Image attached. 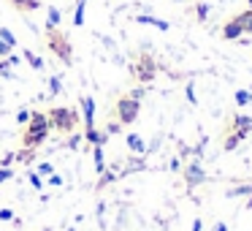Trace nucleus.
<instances>
[{"mask_svg": "<svg viewBox=\"0 0 252 231\" xmlns=\"http://www.w3.org/2000/svg\"><path fill=\"white\" fill-rule=\"evenodd\" d=\"M44 44H46V49H52V55H55L60 63H65L68 68L76 63L73 44H71V38L65 36V30H60V28H46V25H44Z\"/></svg>", "mask_w": 252, "mask_h": 231, "instance_id": "f257e3e1", "label": "nucleus"}, {"mask_svg": "<svg viewBox=\"0 0 252 231\" xmlns=\"http://www.w3.org/2000/svg\"><path fill=\"white\" fill-rule=\"evenodd\" d=\"M49 120H46V112L41 109H33L30 112V122L25 125L22 131V147L25 150H38L41 144L46 142V136H49Z\"/></svg>", "mask_w": 252, "mask_h": 231, "instance_id": "f03ea898", "label": "nucleus"}, {"mask_svg": "<svg viewBox=\"0 0 252 231\" xmlns=\"http://www.w3.org/2000/svg\"><path fill=\"white\" fill-rule=\"evenodd\" d=\"M46 120H49L52 131L68 136V133H76L82 117H79V112L73 109V106H52V109L46 112Z\"/></svg>", "mask_w": 252, "mask_h": 231, "instance_id": "7ed1b4c3", "label": "nucleus"}, {"mask_svg": "<svg viewBox=\"0 0 252 231\" xmlns=\"http://www.w3.org/2000/svg\"><path fill=\"white\" fill-rule=\"evenodd\" d=\"M130 77L136 79L138 84H152L155 77H158V63H155V57L149 55V52H138L136 60L130 63Z\"/></svg>", "mask_w": 252, "mask_h": 231, "instance_id": "20e7f679", "label": "nucleus"}, {"mask_svg": "<svg viewBox=\"0 0 252 231\" xmlns=\"http://www.w3.org/2000/svg\"><path fill=\"white\" fill-rule=\"evenodd\" d=\"M138 115H141V101L130 98V95H122V98H117V104H114V120L120 122L122 128H125V125H133V122L138 120Z\"/></svg>", "mask_w": 252, "mask_h": 231, "instance_id": "39448f33", "label": "nucleus"}, {"mask_svg": "<svg viewBox=\"0 0 252 231\" xmlns=\"http://www.w3.org/2000/svg\"><path fill=\"white\" fill-rule=\"evenodd\" d=\"M182 177H185V182H187V191H192V188H198V185L206 182V171H203V166L198 163V160L187 163L185 169H182Z\"/></svg>", "mask_w": 252, "mask_h": 231, "instance_id": "423d86ee", "label": "nucleus"}, {"mask_svg": "<svg viewBox=\"0 0 252 231\" xmlns=\"http://www.w3.org/2000/svg\"><path fill=\"white\" fill-rule=\"evenodd\" d=\"M79 106H82V117H84V131L95 128V101H93V95H82V98H79Z\"/></svg>", "mask_w": 252, "mask_h": 231, "instance_id": "0eeeda50", "label": "nucleus"}, {"mask_svg": "<svg viewBox=\"0 0 252 231\" xmlns=\"http://www.w3.org/2000/svg\"><path fill=\"white\" fill-rule=\"evenodd\" d=\"M244 139H247V133L233 131V128L225 125V131H222V150H225V153H233V150L239 147V144L244 142Z\"/></svg>", "mask_w": 252, "mask_h": 231, "instance_id": "6e6552de", "label": "nucleus"}, {"mask_svg": "<svg viewBox=\"0 0 252 231\" xmlns=\"http://www.w3.org/2000/svg\"><path fill=\"white\" fill-rule=\"evenodd\" d=\"M228 128H233V131H241L250 136L252 133V115H233L228 120Z\"/></svg>", "mask_w": 252, "mask_h": 231, "instance_id": "1a4fd4ad", "label": "nucleus"}, {"mask_svg": "<svg viewBox=\"0 0 252 231\" xmlns=\"http://www.w3.org/2000/svg\"><path fill=\"white\" fill-rule=\"evenodd\" d=\"M220 36H222L225 41H239L244 33H241V28L233 22V19H228V22L222 25V30H220Z\"/></svg>", "mask_w": 252, "mask_h": 231, "instance_id": "9d476101", "label": "nucleus"}, {"mask_svg": "<svg viewBox=\"0 0 252 231\" xmlns=\"http://www.w3.org/2000/svg\"><path fill=\"white\" fill-rule=\"evenodd\" d=\"M125 144H127V150H130V153H136V155H144V153H147V144H144V139L138 136V133H127V136H125Z\"/></svg>", "mask_w": 252, "mask_h": 231, "instance_id": "9b49d317", "label": "nucleus"}, {"mask_svg": "<svg viewBox=\"0 0 252 231\" xmlns=\"http://www.w3.org/2000/svg\"><path fill=\"white\" fill-rule=\"evenodd\" d=\"M233 22L241 28V33H244V36H247V33H252V8H244L241 14H236Z\"/></svg>", "mask_w": 252, "mask_h": 231, "instance_id": "f8f14e48", "label": "nucleus"}, {"mask_svg": "<svg viewBox=\"0 0 252 231\" xmlns=\"http://www.w3.org/2000/svg\"><path fill=\"white\" fill-rule=\"evenodd\" d=\"M84 139H87V144H93V147H103V144L109 142V136H106L103 131H98V128H90V131H84Z\"/></svg>", "mask_w": 252, "mask_h": 231, "instance_id": "ddd939ff", "label": "nucleus"}, {"mask_svg": "<svg viewBox=\"0 0 252 231\" xmlns=\"http://www.w3.org/2000/svg\"><path fill=\"white\" fill-rule=\"evenodd\" d=\"M8 3L22 14H30V11H38L41 8V0H8Z\"/></svg>", "mask_w": 252, "mask_h": 231, "instance_id": "4468645a", "label": "nucleus"}, {"mask_svg": "<svg viewBox=\"0 0 252 231\" xmlns=\"http://www.w3.org/2000/svg\"><path fill=\"white\" fill-rule=\"evenodd\" d=\"M136 22H138V25H152V28H158V30H168V28H171V25L165 22V19H158V17H144V14H141V17H136Z\"/></svg>", "mask_w": 252, "mask_h": 231, "instance_id": "2eb2a0df", "label": "nucleus"}, {"mask_svg": "<svg viewBox=\"0 0 252 231\" xmlns=\"http://www.w3.org/2000/svg\"><path fill=\"white\" fill-rule=\"evenodd\" d=\"M46 28H60V22H63V17H60V8L57 6H46Z\"/></svg>", "mask_w": 252, "mask_h": 231, "instance_id": "dca6fc26", "label": "nucleus"}, {"mask_svg": "<svg viewBox=\"0 0 252 231\" xmlns=\"http://www.w3.org/2000/svg\"><path fill=\"white\" fill-rule=\"evenodd\" d=\"M192 17H195V22H206L209 19V3H201V0H198L195 6H192Z\"/></svg>", "mask_w": 252, "mask_h": 231, "instance_id": "f3484780", "label": "nucleus"}, {"mask_svg": "<svg viewBox=\"0 0 252 231\" xmlns=\"http://www.w3.org/2000/svg\"><path fill=\"white\" fill-rule=\"evenodd\" d=\"M22 57L30 63V68H33V71H41V68H44V60H41V57L35 55V52H30V49H22Z\"/></svg>", "mask_w": 252, "mask_h": 231, "instance_id": "a211bd4d", "label": "nucleus"}, {"mask_svg": "<svg viewBox=\"0 0 252 231\" xmlns=\"http://www.w3.org/2000/svg\"><path fill=\"white\" fill-rule=\"evenodd\" d=\"M93 160H95V171L103 174L106 171V158H103V147H93Z\"/></svg>", "mask_w": 252, "mask_h": 231, "instance_id": "6ab92c4d", "label": "nucleus"}, {"mask_svg": "<svg viewBox=\"0 0 252 231\" xmlns=\"http://www.w3.org/2000/svg\"><path fill=\"white\" fill-rule=\"evenodd\" d=\"M84 8H87V0H76V11H73V25L76 28L84 25Z\"/></svg>", "mask_w": 252, "mask_h": 231, "instance_id": "aec40b11", "label": "nucleus"}, {"mask_svg": "<svg viewBox=\"0 0 252 231\" xmlns=\"http://www.w3.org/2000/svg\"><path fill=\"white\" fill-rule=\"evenodd\" d=\"M33 158H35V150H19V153H14V160L17 163H33Z\"/></svg>", "mask_w": 252, "mask_h": 231, "instance_id": "412c9836", "label": "nucleus"}, {"mask_svg": "<svg viewBox=\"0 0 252 231\" xmlns=\"http://www.w3.org/2000/svg\"><path fill=\"white\" fill-rule=\"evenodd\" d=\"M233 101H236V106H250L252 104V93L250 90H239V93L233 95Z\"/></svg>", "mask_w": 252, "mask_h": 231, "instance_id": "4be33fe9", "label": "nucleus"}, {"mask_svg": "<svg viewBox=\"0 0 252 231\" xmlns=\"http://www.w3.org/2000/svg\"><path fill=\"white\" fill-rule=\"evenodd\" d=\"M0 41H6L8 46H14V49H17V38H14V33L8 28H0Z\"/></svg>", "mask_w": 252, "mask_h": 231, "instance_id": "5701e85b", "label": "nucleus"}, {"mask_svg": "<svg viewBox=\"0 0 252 231\" xmlns=\"http://www.w3.org/2000/svg\"><path fill=\"white\" fill-rule=\"evenodd\" d=\"M122 131V125L117 120H111V122H106V128H103V133L106 136H114V133H120Z\"/></svg>", "mask_w": 252, "mask_h": 231, "instance_id": "b1692460", "label": "nucleus"}, {"mask_svg": "<svg viewBox=\"0 0 252 231\" xmlns=\"http://www.w3.org/2000/svg\"><path fill=\"white\" fill-rule=\"evenodd\" d=\"M60 93H63L60 79H57V77H52V79H49V95H60Z\"/></svg>", "mask_w": 252, "mask_h": 231, "instance_id": "393cba45", "label": "nucleus"}, {"mask_svg": "<svg viewBox=\"0 0 252 231\" xmlns=\"http://www.w3.org/2000/svg\"><path fill=\"white\" fill-rule=\"evenodd\" d=\"M28 180H30V185H33L35 191H44V182H41V174H35V171H30V174H28Z\"/></svg>", "mask_w": 252, "mask_h": 231, "instance_id": "a878e982", "label": "nucleus"}, {"mask_svg": "<svg viewBox=\"0 0 252 231\" xmlns=\"http://www.w3.org/2000/svg\"><path fill=\"white\" fill-rule=\"evenodd\" d=\"M228 196H252V185H244V188H233V191H228Z\"/></svg>", "mask_w": 252, "mask_h": 231, "instance_id": "bb28decb", "label": "nucleus"}, {"mask_svg": "<svg viewBox=\"0 0 252 231\" xmlns=\"http://www.w3.org/2000/svg\"><path fill=\"white\" fill-rule=\"evenodd\" d=\"M8 68H14L11 60H8V57H3V60H0V77H11V71H8Z\"/></svg>", "mask_w": 252, "mask_h": 231, "instance_id": "cd10ccee", "label": "nucleus"}, {"mask_svg": "<svg viewBox=\"0 0 252 231\" xmlns=\"http://www.w3.org/2000/svg\"><path fill=\"white\" fill-rule=\"evenodd\" d=\"M35 174L52 177V174H55V166H52V163H38V171H35Z\"/></svg>", "mask_w": 252, "mask_h": 231, "instance_id": "c85d7f7f", "label": "nucleus"}, {"mask_svg": "<svg viewBox=\"0 0 252 231\" xmlns=\"http://www.w3.org/2000/svg\"><path fill=\"white\" fill-rule=\"evenodd\" d=\"M17 122H19V125H28V122H30V109H19L17 112Z\"/></svg>", "mask_w": 252, "mask_h": 231, "instance_id": "c756f323", "label": "nucleus"}, {"mask_svg": "<svg viewBox=\"0 0 252 231\" xmlns=\"http://www.w3.org/2000/svg\"><path fill=\"white\" fill-rule=\"evenodd\" d=\"M117 177L111 174V171H103V174H100V182H98V188H106V182H114Z\"/></svg>", "mask_w": 252, "mask_h": 231, "instance_id": "7c9ffc66", "label": "nucleus"}, {"mask_svg": "<svg viewBox=\"0 0 252 231\" xmlns=\"http://www.w3.org/2000/svg\"><path fill=\"white\" fill-rule=\"evenodd\" d=\"M11 163H14V153H8V155L0 158V169H11Z\"/></svg>", "mask_w": 252, "mask_h": 231, "instance_id": "2f4dec72", "label": "nucleus"}, {"mask_svg": "<svg viewBox=\"0 0 252 231\" xmlns=\"http://www.w3.org/2000/svg\"><path fill=\"white\" fill-rule=\"evenodd\" d=\"M11 49H14V46H8L6 41H0V60H3V57H8V55H11Z\"/></svg>", "mask_w": 252, "mask_h": 231, "instance_id": "473e14b6", "label": "nucleus"}, {"mask_svg": "<svg viewBox=\"0 0 252 231\" xmlns=\"http://www.w3.org/2000/svg\"><path fill=\"white\" fill-rule=\"evenodd\" d=\"M0 220H14V209L3 207V209H0Z\"/></svg>", "mask_w": 252, "mask_h": 231, "instance_id": "72a5a7b5", "label": "nucleus"}, {"mask_svg": "<svg viewBox=\"0 0 252 231\" xmlns=\"http://www.w3.org/2000/svg\"><path fill=\"white\" fill-rule=\"evenodd\" d=\"M144 93H147L144 87H136V90H130L127 95H130V98H136V101H141V98H144Z\"/></svg>", "mask_w": 252, "mask_h": 231, "instance_id": "f704fd0d", "label": "nucleus"}, {"mask_svg": "<svg viewBox=\"0 0 252 231\" xmlns=\"http://www.w3.org/2000/svg\"><path fill=\"white\" fill-rule=\"evenodd\" d=\"M11 177H14V171H11V169H0V185H3L6 180H11Z\"/></svg>", "mask_w": 252, "mask_h": 231, "instance_id": "c9c22d12", "label": "nucleus"}, {"mask_svg": "<svg viewBox=\"0 0 252 231\" xmlns=\"http://www.w3.org/2000/svg\"><path fill=\"white\" fill-rule=\"evenodd\" d=\"M49 185H55V188L63 185V177H60V174H52V177H49Z\"/></svg>", "mask_w": 252, "mask_h": 231, "instance_id": "e433bc0d", "label": "nucleus"}, {"mask_svg": "<svg viewBox=\"0 0 252 231\" xmlns=\"http://www.w3.org/2000/svg\"><path fill=\"white\" fill-rule=\"evenodd\" d=\"M201 229H203V223H201V220L195 218V223H192V229H190V231H201Z\"/></svg>", "mask_w": 252, "mask_h": 231, "instance_id": "4c0bfd02", "label": "nucleus"}, {"mask_svg": "<svg viewBox=\"0 0 252 231\" xmlns=\"http://www.w3.org/2000/svg\"><path fill=\"white\" fill-rule=\"evenodd\" d=\"M214 231H228V226H225V223H217V226H214Z\"/></svg>", "mask_w": 252, "mask_h": 231, "instance_id": "58836bf2", "label": "nucleus"}, {"mask_svg": "<svg viewBox=\"0 0 252 231\" xmlns=\"http://www.w3.org/2000/svg\"><path fill=\"white\" fill-rule=\"evenodd\" d=\"M65 231H76V229H73V226H71V229H65Z\"/></svg>", "mask_w": 252, "mask_h": 231, "instance_id": "ea45409f", "label": "nucleus"}, {"mask_svg": "<svg viewBox=\"0 0 252 231\" xmlns=\"http://www.w3.org/2000/svg\"><path fill=\"white\" fill-rule=\"evenodd\" d=\"M41 231H55V229H41Z\"/></svg>", "mask_w": 252, "mask_h": 231, "instance_id": "a19ab883", "label": "nucleus"}, {"mask_svg": "<svg viewBox=\"0 0 252 231\" xmlns=\"http://www.w3.org/2000/svg\"><path fill=\"white\" fill-rule=\"evenodd\" d=\"M247 3H250V8H252V0H247Z\"/></svg>", "mask_w": 252, "mask_h": 231, "instance_id": "79ce46f5", "label": "nucleus"}]
</instances>
